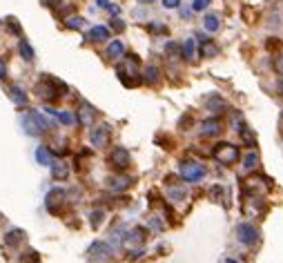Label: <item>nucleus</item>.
<instances>
[{
  "instance_id": "obj_1",
  "label": "nucleus",
  "mask_w": 283,
  "mask_h": 263,
  "mask_svg": "<svg viewBox=\"0 0 283 263\" xmlns=\"http://www.w3.org/2000/svg\"><path fill=\"white\" fill-rule=\"evenodd\" d=\"M116 74H118V78H121V83L125 85V87H136L143 80L141 72H138V58L134 56V54H130V56L116 67Z\"/></svg>"
},
{
  "instance_id": "obj_15",
  "label": "nucleus",
  "mask_w": 283,
  "mask_h": 263,
  "mask_svg": "<svg viewBox=\"0 0 283 263\" xmlns=\"http://www.w3.org/2000/svg\"><path fill=\"white\" fill-rule=\"evenodd\" d=\"M145 241V230L143 227H134L132 232H127V237H123V245L125 247H134L136 243Z\"/></svg>"
},
{
  "instance_id": "obj_33",
  "label": "nucleus",
  "mask_w": 283,
  "mask_h": 263,
  "mask_svg": "<svg viewBox=\"0 0 283 263\" xmlns=\"http://www.w3.org/2000/svg\"><path fill=\"white\" fill-rule=\"evenodd\" d=\"M103 216H105V214H103V210L92 212V227H94V230H96V227H100V223H103Z\"/></svg>"
},
{
  "instance_id": "obj_50",
  "label": "nucleus",
  "mask_w": 283,
  "mask_h": 263,
  "mask_svg": "<svg viewBox=\"0 0 283 263\" xmlns=\"http://www.w3.org/2000/svg\"><path fill=\"white\" fill-rule=\"evenodd\" d=\"M141 2H150V0H141Z\"/></svg>"
},
{
  "instance_id": "obj_8",
  "label": "nucleus",
  "mask_w": 283,
  "mask_h": 263,
  "mask_svg": "<svg viewBox=\"0 0 283 263\" xmlns=\"http://www.w3.org/2000/svg\"><path fill=\"white\" fill-rule=\"evenodd\" d=\"M243 214L245 216H254V219H259V216L265 214V203H263L261 196H243Z\"/></svg>"
},
{
  "instance_id": "obj_4",
  "label": "nucleus",
  "mask_w": 283,
  "mask_h": 263,
  "mask_svg": "<svg viewBox=\"0 0 283 263\" xmlns=\"http://www.w3.org/2000/svg\"><path fill=\"white\" fill-rule=\"evenodd\" d=\"M212 156L219 161L221 165H234L236 161H239V148L236 145H232V143H219V145H214V150H212Z\"/></svg>"
},
{
  "instance_id": "obj_16",
  "label": "nucleus",
  "mask_w": 283,
  "mask_h": 263,
  "mask_svg": "<svg viewBox=\"0 0 283 263\" xmlns=\"http://www.w3.org/2000/svg\"><path fill=\"white\" fill-rule=\"evenodd\" d=\"M219 54V45L210 38L201 36V58H214Z\"/></svg>"
},
{
  "instance_id": "obj_11",
  "label": "nucleus",
  "mask_w": 283,
  "mask_h": 263,
  "mask_svg": "<svg viewBox=\"0 0 283 263\" xmlns=\"http://www.w3.org/2000/svg\"><path fill=\"white\" fill-rule=\"evenodd\" d=\"M65 199H67V194H65L63 189H52L47 194V201H45V206H47V210L52 212V214H58V212L63 210L65 206Z\"/></svg>"
},
{
  "instance_id": "obj_14",
  "label": "nucleus",
  "mask_w": 283,
  "mask_h": 263,
  "mask_svg": "<svg viewBox=\"0 0 283 263\" xmlns=\"http://www.w3.org/2000/svg\"><path fill=\"white\" fill-rule=\"evenodd\" d=\"M94 118H96V110L92 105H87V103H83V105H80V112H78L80 125L92 127V125H94Z\"/></svg>"
},
{
  "instance_id": "obj_21",
  "label": "nucleus",
  "mask_w": 283,
  "mask_h": 263,
  "mask_svg": "<svg viewBox=\"0 0 283 263\" xmlns=\"http://www.w3.org/2000/svg\"><path fill=\"white\" fill-rule=\"evenodd\" d=\"M203 27L208 29V32H219V27H221V20H219V16L216 14H205V18H203Z\"/></svg>"
},
{
  "instance_id": "obj_32",
  "label": "nucleus",
  "mask_w": 283,
  "mask_h": 263,
  "mask_svg": "<svg viewBox=\"0 0 283 263\" xmlns=\"http://www.w3.org/2000/svg\"><path fill=\"white\" fill-rule=\"evenodd\" d=\"M170 199H172V201H183L185 199V189L183 188H172V189H170Z\"/></svg>"
},
{
  "instance_id": "obj_2",
  "label": "nucleus",
  "mask_w": 283,
  "mask_h": 263,
  "mask_svg": "<svg viewBox=\"0 0 283 263\" xmlns=\"http://www.w3.org/2000/svg\"><path fill=\"white\" fill-rule=\"evenodd\" d=\"M63 92H67V87H65L60 80L52 78V76H45V78L36 85V94L40 96V98L49 100V103H54V100L60 98V96H63Z\"/></svg>"
},
{
  "instance_id": "obj_42",
  "label": "nucleus",
  "mask_w": 283,
  "mask_h": 263,
  "mask_svg": "<svg viewBox=\"0 0 283 263\" xmlns=\"http://www.w3.org/2000/svg\"><path fill=\"white\" fill-rule=\"evenodd\" d=\"M112 27H114L116 32H123V29H125V22H123L121 18H114V20H112Z\"/></svg>"
},
{
  "instance_id": "obj_18",
  "label": "nucleus",
  "mask_w": 283,
  "mask_h": 263,
  "mask_svg": "<svg viewBox=\"0 0 283 263\" xmlns=\"http://www.w3.org/2000/svg\"><path fill=\"white\" fill-rule=\"evenodd\" d=\"M5 241H7V245H9V247H18L22 241H25V232H22V230H9L5 234Z\"/></svg>"
},
{
  "instance_id": "obj_34",
  "label": "nucleus",
  "mask_w": 283,
  "mask_h": 263,
  "mask_svg": "<svg viewBox=\"0 0 283 263\" xmlns=\"http://www.w3.org/2000/svg\"><path fill=\"white\" fill-rule=\"evenodd\" d=\"M210 194H212V199H214V201L221 199L223 203H226V189H223V188H219V185H216V188H212Z\"/></svg>"
},
{
  "instance_id": "obj_48",
  "label": "nucleus",
  "mask_w": 283,
  "mask_h": 263,
  "mask_svg": "<svg viewBox=\"0 0 283 263\" xmlns=\"http://www.w3.org/2000/svg\"><path fill=\"white\" fill-rule=\"evenodd\" d=\"M226 263H241V261H236V259H227Z\"/></svg>"
},
{
  "instance_id": "obj_24",
  "label": "nucleus",
  "mask_w": 283,
  "mask_h": 263,
  "mask_svg": "<svg viewBox=\"0 0 283 263\" xmlns=\"http://www.w3.org/2000/svg\"><path fill=\"white\" fill-rule=\"evenodd\" d=\"M123 54H125V45H123L121 40H112L110 47H107V56H110V58H121Z\"/></svg>"
},
{
  "instance_id": "obj_40",
  "label": "nucleus",
  "mask_w": 283,
  "mask_h": 263,
  "mask_svg": "<svg viewBox=\"0 0 283 263\" xmlns=\"http://www.w3.org/2000/svg\"><path fill=\"white\" fill-rule=\"evenodd\" d=\"M45 7H52V9H56V7L63 5V0H40Z\"/></svg>"
},
{
  "instance_id": "obj_13",
  "label": "nucleus",
  "mask_w": 283,
  "mask_h": 263,
  "mask_svg": "<svg viewBox=\"0 0 283 263\" xmlns=\"http://www.w3.org/2000/svg\"><path fill=\"white\" fill-rule=\"evenodd\" d=\"M223 132V123L219 118H208V121L201 123V134L203 136H219Z\"/></svg>"
},
{
  "instance_id": "obj_9",
  "label": "nucleus",
  "mask_w": 283,
  "mask_h": 263,
  "mask_svg": "<svg viewBox=\"0 0 283 263\" xmlns=\"http://www.w3.org/2000/svg\"><path fill=\"white\" fill-rule=\"evenodd\" d=\"M130 163H132V156H130V152H127L125 148H114L112 150V154H110V165L112 168H116V169H127L130 168Z\"/></svg>"
},
{
  "instance_id": "obj_5",
  "label": "nucleus",
  "mask_w": 283,
  "mask_h": 263,
  "mask_svg": "<svg viewBox=\"0 0 283 263\" xmlns=\"http://www.w3.org/2000/svg\"><path fill=\"white\" fill-rule=\"evenodd\" d=\"M243 196H265L270 192V181L265 176H252L243 183Z\"/></svg>"
},
{
  "instance_id": "obj_7",
  "label": "nucleus",
  "mask_w": 283,
  "mask_h": 263,
  "mask_svg": "<svg viewBox=\"0 0 283 263\" xmlns=\"http://www.w3.org/2000/svg\"><path fill=\"white\" fill-rule=\"evenodd\" d=\"M178 172H181V176H183L185 181H189V183L201 181L205 176V168L201 163H194V161H185V163H181Z\"/></svg>"
},
{
  "instance_id": "obj_47",
  "label": "nucleus",
  "mask_w": 283,
  "mask_h": 263,
  "mask_svg": "<svg viewBox=\"0 0 283 263\" xmlns=\"http://www.w3.org/2000/svg\"><path fill=\"white\" fill-rule=\"evenodd\" d=\"M243 18H245V20H252V11H250V7H245V9H243Z\"/></svg>"
},
{
  "instance_id": "obj_26",
  "label": "nucleus",
  "mask_w": 283,
  "mask_h": 263,
  "mask_svg": "<svg viewBox=\"0 0 283 263\" xmlns=\"http://www.w3.org/2000/svg\"><path fill=\"white\" fill-rule=\"evenodd\" d=\"M18 52H20L22 60H27V63H32V60H34V49H32V45H29L27 40H20V45H18Z\"/></svg>"
},
{
  "instance_id": "obj_44",
  "label": "nucleus",
  "mask_w": 283,
  "mask_h": 263,
  "mask_svg": "<svg viewBox=\"0 0 283 263\" xmlns=\"http://www.w3.org/2000/svg\"><path fill=\"white\" fill-rule=\"evenodd\" d=\"M7 78V65H5V60L0 58V80H5Z\"/></svg>"
},
{
  "instance_id": "obj_31",
  "label": "nucleus",
  "mask_w": 283,
  "mask_h": 263,
  "mask_svg": "<svg viewBox=\"0 0 283 263\" xmlns=\"http://www.w3.org/2000/svg\"><path fill=\"white\" fill-rule=\"evenodd\" d=\"M65 25H67L69 29H80V27L85 25V18H80V16H72V18H67V20H65Z\"/></svg>"
},
{
  "instance_id": "obj_37",
  "label": "nucleus",
  "mask_w": 283,
  "mask_h": 263,
  "mask_svg": "<svg viewBox=\"0 0 283 263\" xmlns=\"http://www.w3.org/2000/svg\"><path fill=\"white\" fill-rule=\"evenodd\" d=\"M274 72L283 76V54H279V56L274 58Z\"/></svg>"
},
{
  "instance_id": "obj_23",
  "label": "nucleus",
  "mask_w": 283,
  "mask_h": 263,
  "mask_svg": "<svg viewBox=\"0 0 283 263\" xmlns=\"http://www.w3.org/2000/svg\"><path fill=\"white\" fill-rule=\"evenodd\" d=\"M9 96H11V100H14V103H16V105H27V94L25 92H22V87H18V85H14V87H11L9 90Z\"/></svg>"
},
{
  "instance_id": "obj_28",
  "label": "nucleus",
  "mask_w": 283,
  "mask_h": 263,
  "mask_svg": "<svg viewBox=\"0 0 283 263\" xmlns=\"http://www.w3.org/2000/svg\"><path fill=\"white\" fill-rule=\"evenodd\" d=\"M36 158L40 165H52V152L47 148H38L36 150Z\"/></svg>"
},
{
  "instance_id": "obj_43",
  "label": "nucleus",
  "mask_w": 283,
  "mask_h": 263,
  "mask_svg": "<svg viewBox=\"0 0 283 263\" xmlns=\"http://www.w3.org/2000/svg\"><path fill=\"white\" fill-rule=\"evenodd\" d=\"M150 32H154V34H165V32H168V27H163V25H150Z\"/></svg>"
},
{
  "instance_id": "obj_3",
  "label": "nucleus",
  "mask_w": 283,
  "mask_h": 263,
  "mask_svg": "<svg viewBox=\"0 0 283 263\" xmlns=\"http://www.w3.org/2000/svg\"><path fill=\"white\" fill-rule=\"evenodd\" d=\"M20 123H22V127H25V132L29 134V136H40L45 130H49V121L40 114V112H34V110L27 116H22Z\"/></svg>"
},
{
  "instance_id": "obj_27",
  "label": "nucleus",
  "mask_w": 283,
  "mask_h": 263,
  "mask_svg": "<svg viewBox=\"0 0 283 263\" xmlns=\"http://www.w3.org/2000/svg\"><path fill=\"white\" fill-rule=\"evenodd\" d=\"M257 168H259V156L254 152H250L243 158V169H245V172H254Z\"/></svg>"
},
{
  "instance_id": "obj_12",
  "label": "nucleus",
  "mask_w": 283,
  "mask_h": 263,
  "mask_svg": "<svg viewBox=\"0 0 283 263\" xmlns=\"http://www.w3.org/2000/svg\"><path fill=\"white\" fill-rule=\"evenodd\" d=\"M92 145L94 148H105L107 145V141H110V127L107 125H100V127H96V130H92Z\"/></svg>"
},
{
  "instance_id": "obj_45",
  "label": "nucleus",
  "mask_w": 283,
  "mask_h": 263,
  "mask_svg": "<svg viewBox=\"0 0 283 263\" xmlns=\"http://www.w3.org/2000/svg\"><path fill=\"white\" fill-rule=\"evenodd\" d=\"M150 225H152V227H154V230H163V223H161V221H158V216H154L152 221H150Z\"/></svg>"
},
{
  "instance_id": "obj_41",
  "label": "nucleus",
  "mask_w": 283,
  "mask_h": 263,
  "mask_svg": "<svg viewBox=\"0 0 283 263\" xmlns=\"http://www.w3.org/2000/svg\"><path fill=\"white\" fill-rule=\"evenodd\" d=\"M178 5H181V0H163V7L165 9H176Z\"/></svg>"
},
{
  "instance_id": "obj_20",
  "label": "nucleus",
  "mask_w": 283,
  "mask_h": 263,
  "mask_svg": "<svg viewBox=\"0 0 283 263\" xmlns=\"http://www.w3.org/2000/svg\"><path fill=\"white\" fill-rule=\"evenodd\" d=\"M132 185V179H127V176H116V179H110V189L112 192H123V189H127Z\"/></svg>"
},
{
  "instance_id": "obj_29",
  "label": "nucleus",
  "mask_w": 283,
  "mask_h": 263,
  "mask_svg": "<svg viewBox=\"0 0 283 263\" xmlns=\"http://www.w3.org/2000/svg\"><path fill=\"white\" fill-rule=\"evenodd\" d=\"M239 134H241V141L245 143V145H250V148H254V134H252V130L247 125H243L241 130H239Z\"/></svg>"
},
{
  "instance_id": "obj_46",
  "label": "nucleus",
  "mask_w": 283,
  "mask_h": 263,
  "mask_svg": "<svg viewBox=\"0 0 283 263\" xmlns=\"http://www.w3.org/2000/svg\"><path fill=\"white\" fill-rule=\"evenodd\" d=\"M96 5H98L100 9H110V5H112V2H110V0H98Z\"/></svg>"
},
{
  "instance_id": "obj_36",
  "label": "nucleus",
  "mask_w": 283,
  "mask_h": 263,
  "mask_svg": "<svg viewBox=\"0 0 283 263\" xmlns=\"http://www.w3.org/2000/svg\"><path fill=\"white\" fill-rule=\"evenodd\" d=\"M208 105H210V110H226V103H223V100H221V98H212L210 100V103H208Z\"/></svg>"
},
{
  "instance_id": "obj_19",
  "label": "nucleus",
  "mask_w": 283,
  "mask_h": 263,
  "mask_svg": "<svg viewBox=\"0 0 283 263\" xmlns=\"http://www.w3.org/2000/svg\"><path fill=\"white\" fill-rule=\"evenodd\" d=\"M110 38V29L107 27H92L89 29V40H94V42H103V40H107Z\"/></svg>"
},
{
  "instance_id": "obj_6",
  "label": "nucleus",
  "mask_w": 283,
  "mask_h": 263,
  "mask_svg": "<svg viewBox=\"0 0 283 263\" xmlns=\"http://www.w3.org/2000/svg\"><path fill=\"white\" fill-rule=\"evenodd\" d=\"M234 232H236V239H239L243 245H247V247L257 245L259 239H261V232L252 225V223H239Z\"/></svg>"
},
{
  "instance_id": "obj_10",
  "label": "nucleus",
  "mask_w": 283,
  "mask_h": 263,
  "mask_svg": "<svg viewBox=\"0 0 283 263\" xmlns=\"http://www.w3.org/2000/svg\"><path fill=\"white\" fill-rule=\"evenodd\" d=\"M87 254H89V259L103 263V261H110V259H112V247L107 245V243H103V241H94L92 245H89Z\"/></svg>"
},
{
  "instance_id": "obj_17",
  "label": "nucleus",
  "mask_w": 283,
  "mask_h": 263,
  "mask_svg": "<svg viewBox=\"0 0 283 263\" xmlns=\"http://www.w3.org/2000/svg\"><path fill=\"white\" fill-rule=\"evenodd\" d=\"M49 168H52V176L56 181H65L69 176V168L63 163V161H56V163L52 161V165H49Z\"/></svg>"
},
{
  "instance_id": "obj_35",
  "label": "nucleus",
  "mask_w": 283,
  "mask_h": 263,
  "mask_svg": "<svg viewBox=\"0 0 283 263\" xmlns=\"http://www.w3.org/2000/svg\"><path fill=\"white\" fill-rule=\"evenodd\" d=\"M22 263H40V259H38V252H34V250H29V252L22 257Z\"/></svg>"
},
{
  "instance_id": "obj_39",
  "label": "nucleus",
  "mask_w": 283,
  "mask_h": 263,
  "mask_svg": "<svg viewBox=\"0 0 283 263\" xmlns=\"http://www.w3.org/2000/svg\"><path fill=\"white\" fill-rule=\"evenodd\" d=\"M7 22H9V29H11V32L20 36V34H22V29H20V25H18V20H16V18H9V20H7Z\"/></svg>"
},
{
  "instance_id": "obj_22",
  "label": "nucleus",
  "mask_w": 283,
  "mask_h": 263,
  "mask_svg": "<svg viewBox=\"0 0 283 263\" xmlns=\"http://www.w3.org/2000/svg\"><path fill=\"white\" fill-rule=\"evenodd\" d=\"M181 54H183L185 60H194V56H196V42L192 40V38H188V40L183 42V47H181Z\"/></svg>"
},
{
  "instance_id": "obj_25",
  "label": "nucleus",
  "mask_w": 283,
  "mask_h": 263,
  "mask_svg": "<svg viewBox=\"0 0 283 263\" xmlns=\"http://www.w3.org/2000/svg\"><path fill=\"white\" fill-rule=\"evenodd\" d=\"M143 76H145V83L147 85H156L158 83V76H161V72H158V67H154V65H150V67L143 72Z\"/></svg>"
},
{
  "instance_id": "obj_30",
  "label": "nucleus",
  "mask_w": 283,
  "mask_h": 263,
  "mask_svg": "<svg viewBox=\"0 0 283 263\" xmlns=\"http://www.w3.org/2000/svg\"><path fill=\"white\" fill-rule=\"evenodd\" d=\"M56 118L63 123V125H74V123H76V116H74L72 112H56Z\"/></svg>"
},
{
  "instance_id": "obj_38",
  "label": "nucleus",
  "mask_w": 283,
  "mask_h": 263,
  "mask_svg": "<svg viewBox=\"0 0 283 263\" xmlns=\"http://www.w3.org/2000/svg\"><path fill=\"white\" fill-rule=\"evenodd\" d=\"M208 5H210V0H192V7H194V11H203Z\"/></svg>"
},
{
  "instance_id": "obj_49",
  "label": "nucleus",
  "mask_w": 283,
  "mask_h": 263,
  "mask_svg": "<svg viewBox=\"0 0 283 263\" xmlns=\"http://www.w3.org/2000/svg\"><path fill=\"white\" fill-rule=\"evenodd\" d=\"M279 92H281V96H283V80H281V85H279Z\"/></svg>"
}]
</instances>
